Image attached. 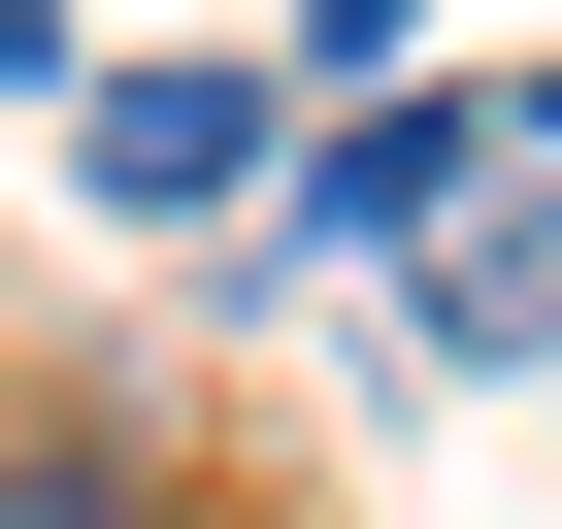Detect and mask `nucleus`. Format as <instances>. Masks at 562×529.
I'll list each match as a JSON object with an SVG mask.
<instances>
[{
    "instance_id": "1",
    "label": "nucleus",
    "mask_w": 562,
    "mask_h": 529,
    "mask_svg": "<svg viewBox=\"0 0 562 529\" xmlns=\"http://www.w3.org/2000/svg\"><path fill=\"white\" fill-rule=\"evenodd\" d=\"M67 166H100L133 232H232V166H265V100H232V67H100V100H67Z\"/></svg>"
},
{
    "instance_id": "3",
    "label": "nucleus",
    "mask_w": 562,
    "mask_h": 529,
    "mask_svg": "<svg viewBox=\"0 0 562 529\" xmlns=\"http://www.w3.org/2000/svg\"><path fill=\"white\" fill-rule=\"evenodd\" d=\"M299 34H331V67H397V34H430V0H299Z\"/></svg>"
},
{
    "instance_id": "2",
    "label": "nucleus",
    "mask_w": 562,
    "mask_h": 529,
    "mask_svg": "<svg viewBox=\"0 0 562 529\" xmlns=\"http://www.w3.org/2000/svg\"><path fill=\"white\" fill-rule=\"evenodd\" d=\"M397 331H430V364H562V199H463V232H397Z\"/></svg>"
},
{
    "instance_id": "4",
    "label": "nucleus",
    "mask_w": 562,
    "mask_h": 529,
    "mask_svg": "<svg viewBox=\"0 0 562 529\" xmlns=\"http://www.w3.org/2000/svg\"><path fill=\"white\" fill-rule=\"evenodd\" d=\"M34 34H67V0H0V67H34Z\"/></svg>"
}]
</instances>
